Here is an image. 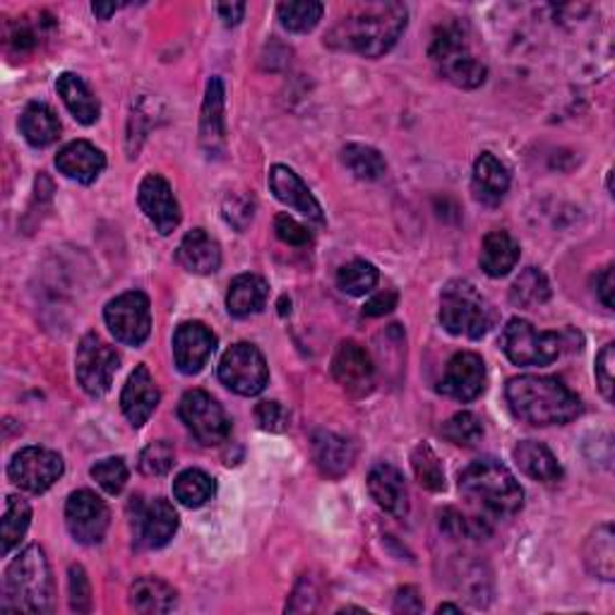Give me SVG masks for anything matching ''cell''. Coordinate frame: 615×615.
Returning a JSON list of instances; mask_svg holds the SVG:
<instances>
[{
  "label": "cell",
  "mask_w": 615,
  "mask_h": 615,
  "mask_svg": "<svg viewBox=\"0 0 615 615\" xmlns=\"http://www.w3.org/2000/svg\"><path fill=\"white\" fill-rule=\"evenodd\" d=\"M409 10L404 3H364L349 13L328 34V46L364 58L385 56L406 29Z\"/></svg>",
  "instance_id": "obj_1"
},
{
  "label": "cell",
  "mask_w": 615,
  "mask_h": 615,
  "mask_svg": "<svg viewBox=\"0 0 615 615\" xmlns=\"http://www.w3.org/2000/svg\"><path fill=\"white\" fill-rule=\"evenodd\" d=\"M505 397L517 419L529 426H565L582 414V399L563 380L549 376L513 378Z\"/></svg>",
  "instance_id": "obj_2"
},
{
  "label": "cell",
  "mask_w": 615,
  "mask_h": 615,
  "mask_svg": "<svg viewBox=\"0 0 615 615\" xmlns=\"http://www.w3.org/2000/svg\"><path fill=\"white\" fill-rule=\"evenodd\" d=\"M459 491L467 501L493 517H509L525 505V491H521L515 473L493 457L471 462L459 473Z\"/></svg>",
  "instance_id": "obj_3"
},
{
  "label": "cell",
  "mask_w": 615,
  "mask_h": 615,
  "mask_svg": "<svg viewBox=\"0 0 615 615\" xmlns=\"http://www.w3.org/2000/svg\"><path fill=\"white\" fill-rule=\"evenodd\" d=\"M51 608L53 579L49 561L39 545H29L8 567L3 611L51 613Z\"/></svg>",
  "instance_id": "obj_4"
},
{
  "label": "cell",
  "mask_w": 615,
  "mask_h": 615,
  "mask_svg": "<svg viewBox=\"0 0 615 615\" xmlns=\"http://www.w3.org/2000/svg\"><path fill=\"white\" fill-rule=\"evenodd\" d=\"M428 56H431L438 75L459 89L481 87L485 83V75H489L485 63L471 53L467 34L457 22H447V25H440L435 29Z\"/></svg>",
  "instance_id": "obj_5"
},
{
  "label": "cell",
  "mask_w": 615,
  "mask_h": 615,
  "mask_svg": "<svg viewBox=\"0 0 615 615\" xmlns=\"http://www.w3.org/2000/svg\"><path fill=\"white\" fill-rule=\"evenodd\" d=\"M495 310L467 280H452L440 294V324L455 336L481 340L493 328Z\"/></svg>",
  "instance_id": "obj_6"
},
{
  "label": "cell",
  "mask_w": 615,
  "mask_h": 615,
  "mask_svg": "<svg viewBox=\"0 0 615 615\" xmlns=\"http://www.w3.org/2000/svg\"><path fill=\"white\" fill-rule=\"evenodd\" d=\"M501 349L515 366H551L563 354V340L555 332H539L531 322L515 318L501 334Z\"/></svg>",
  "instance_id": "obj_7"
},
{
  "label": "cell",
  "mask_w": 615,
  "mask_h": 615,
  "mask_svg": "<svg viewBox=\"0 0 615 615\" xmlns=\"http://www.w3.org/2000/svg\"><path fill=\"white\" fill-rule=\"evenodd\" d=\"M181 421L200 445H222L231 433V419L212 394L205 390H190L179 404Z\"/></svg>",
  "instance_id": "obj_8"
},
{
  "label": "cell",
  "mask_w": 615,
  "mask_h": 615,
  "mask_svg": "<svg viewBox=\"0 0 615 615\" xmlns=\"http://www.w3.org/2000/svg\"><path fill=\"white\" fill-rule=\"evenodd\" d=\"M119 368L121 358L111 344L103 342L95 332L83 336L75 356V376L79 388L91 394V397H101V394L111 390Z\"/></svg>",
  "instance_id": "obj_9"
},
{
  "label": "cell",
  "mask_w": 615,
  "mask_h": 615,
  "mask_svg": "<svg viewBox=\"0 0 615 615\" xmlns=\"http://www.w3.org/2000/svg\"><path fill=\"white\" fill-rule=\"evenodd\" d=\"M219 380H222L231 392L241 394V397H255V394H260L267 388V382H270V368H267V361L258 346L241 342L231 346L222 356Z\"/></svg>",
  "instance_id": "obj_10"
},
{
  "label": "cell",
  "mask_w": 615,
  "mask_h": 615,
  "mask_svg": "<svg viewBox=\"0 0 615 615\" xmlns=\"http://www.w3.org/2000/svg\"><path fill=\"white\" fill-rule=\"evenodd\" d=\"M103 320H107L111 334L121 344L140 346L147 342L149 332H152V308H149V298L143 292L121 294L103 310Z\"/></svg>",
  "instance_id": "obj_11"
},
{
  "label": "cell",
  "mask_w": 615,
  "mask_h": 615,
  "mask_svg": "<svg viewBox=\"0 0 615 615\" xmlns=\"http://www.w3.org/2000/svg\"><path fill=\"white\" fill-rule=\"evenodd\" d=\"M63 459L58 452L46 447L20 450L8 467L10 481L27 493H46L63 476Z\"/></svg>",
  "instance_id": "obj_12"
},
{
  "label": "cell",
  "mask_w": 615,
  "mask_h": 615,
  "mask_svg": "<svg viewBox=\"0 0 615 615\" xmlns=\"http://www.w3.org/2000/svg\"><path fill=\"white\" fill-rule=\"evenodd\" d=\"M65 525L71 537L83 545L101 543L111 525V513L107 503L91 491H75L67 497Z\"/></svg>",
  "instance_id": "obj_13"
},
{
  "label": "cell",
  "mask_w": 615,
  "mask_h": 615,
  "mask_svg": "<svg viewBox=\"0 0 615 615\" xmlns=\"http://www.w3.org/2000/svg\"><path fill=\"white\" fill-rule=\"evenodd\" d=\"M332 376L352 397H366L376 388L373 358L354 340H346L336 346L332 358Z\"/></svg>",
  "instance_id": "obj_14"
},
{
  "label": "cell",
  "mask_w": 615,
  "mask_h": 615,
  "mask_svg": "<svg viewBox=\"0 0 615 615\" xmlns=\"http://www.w3.org/2000/svg\"><path fill=\"white\" fill-rule=\"evenodd\" d=\"M135 541L140 549H164L179 531V513L164 497H155L149 503H137V513L133 519Z\"/></svg>",
  "instance_id": "obj_15"
},
{
  "label": "cell",
  "mask_w": 615,
  "mask_h": 615,
  "mask_svg": "<svg viewBox=\"0 0 615 615\" xmlns=\"http://www.w3.org/2000/svg\"><path fill=\"white\" fill-rule=\"evenodd\" d=\"M137 202L149 222L155 224L161 236H169L181 224V207L171 185L159 173H149L143 179L140 190H137Z\"/></svg>",
  "instance_id": "obj_16"
},
{
  "label": "cell",
  "mask_w": 615,
  "mask_h": 615,
  "mask_svg": "<svg viewBox=\"0 0 615 615\" xmlns=\"http://www.w3.org/2000/svg\"><path fill=\"white\" fill-rule=\"evenodd\" d=\"M217 346L214 332L202 322H183L173 334V361L183 376H195L210 361Z\"/></svg>",
  "instance_id": "obj_17"
},
{
  "label": "cell",
  "mask_w": 615,
  "mask_h": 615,
  "mask_svg": "<svg viewBox=\"0 0 615 615\" xmlns=\"http://www.w3.org/2000/svg\"><path fill=\"white\" fill-rule=\"evenodd\" d=\"M485 390V364L479 354L459 352L450 358L440 392L457 402H473Z\"/></svg>",
  "instance_id": "obj_18"
},
{
  "label": "cell",
  "mask_w": 615,
  "mask_h": 615,
  "mask_svg": "<svg viewBox=\"0 0 615 615\" xmlns=\"http://www.w3.org/2000/svg\"><path fill=\"white\" fill-rule=\"evenodd\" d=\"M270 188L274 193L276 200L282 205L292 207V210L300 212L306 219L316 224H324V214H322V207L316 200V195L310 193L308 185L300 181L298 173L288 167L276 164L270 171Z\"/></svg>",
  "instance_id": "obj_19"
},
{
  "label": "cell",
  "mask_w": 615,
  "mask_h": 615,
  "mask_svg": "<svg viewBox=\"0 0 615 615\" xmlns=\"http://www.w3.org/2000/svg\"><path fill=\"white\" fill-rule=\"evenodd\" d=\"M159 399L161 394L152 373H149V368L137 366L131 378H127L121 394V409L125 414V419L135 428H143L149 421V416L155 414Z\"/></svg>",
  "instance_id": "obj_20"
},
{
  "label": "cell",
  "mask_w": 615,
  "mask_h": 615,
  "mask_svg": "<svg viewBox=\"0 0 615 615\" xmlns=\"http://www.w3.org/2000/svg\"><path fill=\"white\" fill-rule=\"evenodd\" d=\"M200 145L210 157H222L226 147V121H224V83L212 77L207 83L202 113H200Z\"/></svg>",
  "instance_id": "obj_21"
},
{
  "label": "cell",
  "mask_w": 615,
  "mask_h": 615,
  "mask_svg": "<svg viewBox=\"0 0 615 615\" xmlns=\"http://www.w3.org/2000/svg\"><path fill=\"white\" fill-rule=\"evenodd\" d=\"M368 491L373 495L378 507L385 509L392 517L404 519L409 515V491H406V481L397 467L392 464H376L368 473Z\"/></svg>",
  "instance_id": "obj_22"
},
{
  "label": "cell",
  "mask_w": 615,
  "mask_h": 615,
  "mask_svg": "<svg viewBox=\"0 0 615 615\" xmlns=\"http://www.w3.org/2000/svg\"><path fill=\"white\" fill-rule=\"evenodd\" d=\"M56 169L61 171L65 179L91 185L101 176L103 169H107V157L91 143L75 140L58 152Z\"/></svg>",
  "instance_id": "obj_23"
},
{
  "label": "cell",
  "mask_w": 615,
  "mask_h": 615,
  "mask_svg": "<svg viewBox=\"0 0 615 615\" xmlns=\"http://www.w3.org/2000/svg\"><path fill=\"white\" fill-rule=\"evenodd\" d=\"M312 457H316L322 476H328V479H342V476L354 467L356 445L344 435L320 431L312 435Z\"/></svg>",
  "instance_id": "obj_24"
},
{
  "label": "cell",
  "mask_w": 615,
  "mask_h": 615,
  "mask_svg": "<svg viewBox=\"0 0 615 615\" xmlns=\"http://www.w3.org/2000/svg\"><path fill=\"white\" fill-rule=\"evenodd\" d=\"M176 260L190 274H214L222 267V248L205 229H193L181 241Z\"/></svg>",
  "instance_id": "obj_25"
},
{
  "label": "cell",
  "mask_w": 615,
  "mask_h": 615,
  "mask_svg": "<svg viewBox=\"0 0 615 615\" xmlns=\"http://www.w3.org/2000/svg\"><path fill=\"white\" fill-rule=\"evenodd\" d=\"M471 185L476 200L495 207L503 202V197L509 190V171L501 159L493 157L491 152H483L473 161Z\"/></svg>",
  "instance_id": "obj_26"
},
{
  "label": "cell",
  "mask_w": 615,
  "mask_h": 615,
  "mask_svg": "<svg viewBox=\"0 0 615 615\" xmlns=\"http://www.w3.org/2000/svg\"><path fill=\"white\" fill-rule=\"evenodd\" d=\"M517 262H519V243L515 241L513 234H507V231H491V234L483 238L481 270L493 276V280H501V276L513 272Z\"/></svg>",
  "instance_id": "obj_27"
},
{
  "label": "cell",
  "mask_w": 615,
  "mask_h": 615,
  "mask_svg": "<svg viewBox=\"0 0 615 615\" xmlns=\"http://www.w3.org/2000/svg\"><path fill=\"white\" fill-rule=\"evenodd\" d=\"M270 296V286L258 274H241L229 284L226 308L234 318H248L260 312Z\"/></svg>",
  "instance_id": "obj_28"
},
{
  "label": "cell",
  "mask_w": 615,
  "mask_h": 615,
  "mask_svg": "<svg viewBox=\"0 0 615 615\" xmlns=\"http://www.w3.org/2000/svg\"><path fill=\"white\" fill-rule=\"evenodd\" d=\"M513 457L519 464V469L533 481L555 483L563 479V467L558 464V459H555L553 452L543 443H537V440H525V443H519L513 452Z\"/></svg>",
  "instance_id": "obj_29"
},
{
  "label": "cell",
  "mask_w": 615,
  "mask_h": 615,
  "mask_svg": "<svg viewBox=\"0 0 615 615\" xmlns=\"http://www.w3.org/2000/svg\"><path fill=\"white\" fill-rule=\"evenodd\" d=\"M56 89H58V95H61L67 111L75 115L77 123L95 125L99 121L101 107H99L97 97L91 95L89 87L85 85L83 77L75 73H63L61 77H58Z\"/></svg>",
  "instance_id": "obj_30"
},
{
  "label": "cell",
  "mask_w": 615,
  "mask_h": 615,
  "mask_svg": "<svg viewBox=\"0 0 615 615\" xmlns=\"http://www.w3.org/2000/svg\"><path fill=\"white\" fill-rule=\"evenodd\" d=\"M20 133L32 147L44 149L61 137V121L46 103L34 101L20 115Z\"/></svg>",
  "instance_id": "obj_31"
},
{
  "label": "cell",
  "mask_w": 615,
  "mask_h": 615,
  "mask_svg": "<svg viewBox=\"0 0 615 615\" xmlns=\"http://www.w3.org/2000/svg\"><path fill=\"white\" fill-rule=\"evenodd\" d=\"M585 565L591 575H596L603 582H613L615 577V543L613 527L601 525L589 533L585 543Z\"/></svg>",
  "instance_id": "obj_32"
},
{
  "label": "cell",
  "mask_w": 615,
  "mask_h": 615,
  "mask_svg": "<svg viewBox=\"0 0 615 615\" xmlns=\"http://www.w3.org/2000/svg\"><path fill=\"white\" fill-rule=\"evenodd\" d=\"M53 29V17L49 13H39L34 20L22 17L20 22H8L5 25V44L10 51L20 56L39 49V44L49 37Z\"/></svg>",
  "instance_id": "obj_33"
},
{
  "label": "cell",
  "mask_w": 615,
  "mask_h": 615,
  "mask_svg": "<svg viewBox=\"0 0 615 615\" xmlns=\"http://www.w3.org/2000/svg\"><path fill=\"white\" fill-rule=\"evenodd\" d=\"M131 606L137 613H169L176 608V591L159 577H140L131 587Z\"/></svg>",
  "instance_id": "obj_34"
},
{
  "label": "cell",
  "mask_w": 615,
  "mask_h": 615,
  "mask_svg": "<svg viewBox=\"0 0 615 615\" xmlns=\"http://www.w3.org/2000/svg\"><path fill=\"white\" fill-rule=\"evenodd\" d=\"M32 525V507L27 501H22L17 495H10L5 501L3 525H0V553L10 555L17 549L20 541L25 539V533Z\"/></svg>",
  "instance_id": "obj_35"
},
{
  "label": "cell",
  "mask_w": 615,
  "mask_h": 615,
  "mask_svg": "<svg viewBox=\"0 0 615 615\" xmlns=\"http://www.w3.org/2000/svg\"><path fill=\"white\" fill-rule=\"evenodd\" d=\"M214 493L217 483L212 476L205 473L202 469H185L176 476V481H173V495H176V501L190 509L210 503Z\"/></svg>",
  "instance_id": "obj_36"
},
{
  "label": "cell",
  "mask_w": 615,
  "mask_h": 615,
  "mask_svg": "<svg viewBox=\"0 0 615 615\" xmlns=\"http://www.w3.org/2000/svg\"><path fill=\"white\" fill-rule=\"evenodd\" d=\"M551 298V284L537 267H527L509 286V300L517 308H539Z\"/></svg>",
  "instance_id": "obj_37"
},
{
  "label": "cell",
  "mask_w": 615,
  "mask_h": 615,
  "mask_svg": "<svg viewBox=\"0 0 615 615\" xmlns=\"http://www.w3.org/2000/svg\"><path fill=\"white\" fill-rule=\"evenodd\" d=\"M342 161L356 179L361 181H378L385 176V157H382L376 147L352 143L342 149Z\"/></svg>",
  "instance_id": "obj_38"
},
{
  "label": "cell",
  "mask_w": 615,
  "mask_h": 615,
  "mask_svg": "<svg viewBox=\"0 0 615 615\" xmlns=\"http://www.w3.org/2000/svg\"><path fill=\"white\" fill-rule=\"evenodd\" d=\"M411 467L416 479L423 485V489L440 493L445 491V469L443 462L435 455V450L428 443H419L411 452Z\"/></svg>",
  "instance_id": "obj_39"
},
{
  "label": "cell",
  "mask_w": 615,
  "mask_h": 615,
  "mask_svg": "<svg viewBox=\"0 0 615 615\" xmlns=\"http://www.w3.org/2000/svg\"><path fill=\"white\" fill-rule=\"evenodd\" d=\"M378 280H380L378 267L366 260L346 262L344 267H340V272H336V286L349 296H366L368 292H373Z\"/></svg>",
  "instance_id": "obj_40"
},
{
  "label": "cell",
  "mask_w": 615,
  "mask_h": 615,
  "mask_svg": "<svg viewBox=\"0 0 615 615\" xmlns=\"http://www.w3.org/2000/svg\"><path fill=\"white\" fill-rule=\"evenodd\" d=\"M322 13L324 5L312 3V0H304V3H282L276 8L282 27L296 34H306L310 29H316L318 22L322 20Z\"/></svg>",
  "instance_id": "obj_41"
},
{
  "label": "cell",
  "mask_w": 615,
  "mask_h": 615,
  "mask_svg": "<svg viewBox=\"0 0 615 615\" xmlns=\"http://www.w3.org/2000/svg\"><path fill=\"white\" fill-rule=\"evenodd\" d=\"M440 433H443V438L450 440L452 445L473 447V445L481 443L483 426L479 421V416H473L471 411H459V414L452 416L450 421L443 423Z\"/></svg>",
  "instance_id": "obj_42"
},
{
  "label": "cell",
  "mask_w": 615,
  "mask_h": 615,
  "mask_svg": "<svg viewBox=\"0 0 615 615\" xmlns=\"http://www.w3.org/2000/svg\"><path fill=\"white\" fill-rule=\"evenodd\" d=\"M440 529L452 539H483L491 533L489 525H485L483 519L462 515L455 507H447L440 513Z\"/></svg>",
  "instance_id": "obj_43"
},
{
  "label": "cell",
  "mask_w": 615,
  "mask_h": 615,
  "mask_svg": "<svg viewBox=\"0 0 615 615\" xmlns=\"http://www.w3.org/2000/svg\"><path fill=\"white\" fill-rule=\"evenodd\" d=\"M89 473L109 495H119L127 483V467L121 457H109L97 462Z\"/></svg>",
  "instance_id": "obj_44"
},
{
  "label": "cell",
  "mask_w": 615,
  "mask_h": 615,
  "mask_svg": "<svg viewBox=\"0 0 615 615\" xmlns=\"http://www.w3.org/2000/svg\"><path fill=\"white\" fill-rule=\"evenodd\" d=\"M173 462H176V452L167 440H157V443L147 445L140 455V471L145 476H164L171 471Z\"/></svg>",
  "instance_id": "obj_45"
},
{
  "label": "cell",
  "mask_w": 615,
  "mask_h": 615,
  "mask_svg": "<svg viewBox=\"0 0 615 615\" xmlns=\"http://www.w3.org/2000/svg\"><path fill=\"white\" fill-rule=\"evenodd\" d=\"M222 212H224L226 224H231L236 231H246L255 217V202H253V197L246 193H229L224 197Z\"/></svg>",
  "instance_id": "obj_46"
},
{
  "label": "cell",
  "mask_w": 615,
  "mask_h": 615,
  "mask_svg": "<svg viewBox=\"0 0 615 615\" xmlns=\"http://www.w3.org/2000/svg\"><path fill=\"white\" fill-rule=\"evenodd\" d=\"M67 589H71V608L75 613H89L91 585L83 565H71V573H67Z\"/></svg>",
  "instance_id": "obj_47"
},
{
  "label": "cell",
  "mask_w": 615,
  "mask_h": 615,
  "mask_svg": "<svg viewBox=\"0 0 615 615\" xmlns=\"http://www.w3.org/2000/svg\"><path fill=\"white\" fill-rule=\"evenodd\" d=\"M274 231H276V238L294 248H304L312 241L310 231L304 224H298L292 214H276Z\"/></svg>",
  "instance_id": "obj_48"
},
{
  "label": "cell",
  "mask_w": 615,
  "mask_h": 615,
  "mask_svg": "<svg viewBox=\"0 0 615 615\" xmlns=\"http://www.w3.org/2000/svg\"><path fill=\"white\" fill-rule=\"evenodd\" d=\"M255 421L267 433H282L288 428V411L280 402H260L255 409Z\"/></svg>",
  "instance_id": "obj_49"
},
{
  "label": "cell",
  "mask_w": 615,
  "mask_h": 615,
  "mask_svg": "<svg viewBox=\"0 0 615 615\" xmlns=\"http://www.w3.org/2000/svg\"><path fill=\"white\" fill-rule=\"evenodd\" d=\"M613 366H615V344H606L596 358V385L608 402H613Z\"/></svg>",
  "instance_id": "obj_50"
},
{
  "label": "cell",
  "mask_w": 615,
  "mask_h": 615,
  "mask_svg": "<svg viewBox=\"0 0 615 615\" xmlns=\"http://www.w3.org/2000/svg\"><path fill=\"white\" fill-rule=\"evenodd\" d=\"M397 292H380L378 296H373L368 300V304L364 306V316L368 318H382V316H388V312H392L394 308H397Z\"/></svg>",
  "instance_id": "obj_51"
},
{
  "label": "cell",
  "mask_w": 615,
  "mask_h": 615,
  "mask_svg": "<svg viewBox=\"0 0 615 615\" xmlns=\"http://www.w3.org/2000/svg\"><path fill=\"white\" fill-rule=\"evenodd\" d=\"M423 599L416 587H402L394 596V613H421Z\"/></svg>",
  "instance_id": "obj_52"
},
{
  "label": "cell",
  "mask_w": 615,
  "mask_h": 615,
  "mask_svg": "<svg viewBox=\"0 0 615 615\" xmlns=\"http://www.w3.org/2000/svg\"><path fill=\"white\" fill-rule=\"evenodd\" d=\"M596 296L601 298L603 306L613 310V265H608L606 270L596 276Z\"/></svg>",
  "instance_id": "obj_53"
},
{
  "label": "cell",
  "mask_w": 615,
  "mask_h": 615,
  "mask_svg": "<svg viewBox=\"0 0 615 615\" xmlns=\"http://www.w3.org/2000/svg\"><path fill=\"white\" fill-rule=\"evenodd\" d=\"M217 13L224 20L226 27H234L246 15V3H222L217 5Z\"/></svg>",
  "instance_id": "obj_54"
},
{
  "label": "cell",
  "mask_w": 615,
  "mask_h": 615,
  "mask_svg": "<svg viewBox=\"0 0 615 615\" xmlns=\"http://www.w3.org/2000/svg\"><path fill=\"white\" fill-rule=\"evenodd\" d=\"M119 8H121L119 3H95L91 5V13H95L99 20H109Z\"/></svg>",
  "instance_id": "obj_55"
},
{
  "label": "cell",
  "mask_w": 615,
  "mask_h": 615,
  "mask_svg": "<svg viewBox=\"0 0 615 615\" xmlns=\"http://www.w3.org/2000/svg\"><path fill=\"white\" fill-rule=\"evenodd\" d=\"M438 613H462V608L452 606V603H443V606H438Z\"/></svg>",
  "instance_id": "obj_56"
}]
</instances>
